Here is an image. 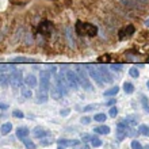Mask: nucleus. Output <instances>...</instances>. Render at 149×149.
Returning <instances> with one entry per match:
<instances>
[{"instance_id": "c03bdc74", "label": "nucleus", "mask_w": 149, "mask_h": 149, "mask_svg": "<svg viewBox=\"0 0 149 149\" xmlns=\"http://www.w3.org/2000/svg\"><path fill=\"white\" fill-rule=\"evenodd\" d=\"M57 149H65V148H64L63 145H58V148H57Z\"/></svg>"}, {"instance_id": "72a5a7b5", "label": "nucleus", "mask_w": 149, "mask_h": 149, "mask_svg": "<svg viewBox=\"0 0 149 149\" xmlns=\"http://www.w3.org/2000/svg\"><path fill=\"white\" fill-rule=\"evenodd\" d=\"M141 102H142V106H144V109H146L148 106V99H146L145 95H141Z\"/></svg>"}, {"instance_id": "6e6552de", "label": "nucleus", "mask_w": 149, "mask_h": 149, "mask_svg": "<svg viewBox=\"0 0 149 149\" xmlns=\"http://www.w3.org/2000/svg\"><path fill=\"white\" fill-rule=\"evenodd\" d=\"M37 99H36V103H45L47 102V99H49V94H47V90L45 88H41L39 87L38 90H37Z\"/></svg>"}, {"instance_id": "2eb2a0df", "label": "nucleus", "mask_w": 149, "mask_h": 149, "mask_svg": "<svg viewBox=\"0 0 149 149\" xmlns=\"http://www.w3.org/2000/svg\"><path fill=\"white\" fill-rule=\"evenodd\" d=\"M11 130H12V125L10 123V122H7V123H3V125H1V127H0V133L3 134V136H7V134H10Z\"/></svg>"}, {"instance_id": "f257e3e1", "label": "nucleus", "mask_w": 149, "mask_h": 149, "mask_svg": "<svg viewBox=\"0 0 149 149\" xmlns=\"http://www.w3.org/2000/svg\"><path fill=\"white\" fill-rule=\"evenodd\" d=\"M76 33L79 36H88V37H95L98 34V27L92 23H84L79 20L76 23Z\"/></svg>"}, {"instance_id": "58836bf2", "label": "nucleus", "mask_w": 149, "mask_h": 149, "mask_svg": "<svg viewBox=\"0 0 149 149\" xmlns=\"http://www.w3.org/2000/svg\"><path fill=\"white\" fill-rule=\"evenodd\" d=\"M90 136L88 134H84V136H81V140H83V142H86V141H90Z\"/></svg>"}, {"instance_id": "a18cd8bd", "label": "nucleus", "mask_w": 149, "mask_h": 149, "mask_svg": "<svg viewBox=\"0 0 149 149\" xmlns=\"http://www.w3.org/2000/svg\"><path fill=\"white\" fill-rule=\"evenodd\" d=\"M146 87H148V90H149V80L146 81Z\"/></svg>"}, {"instance_id": "a878e982", "label": "nucleus", "mask_w": 149, "mask_h": 149, "mask_svg": "<svg viewBox=\"0 0 149 149\" xmlns=\"http://www.w3.org/2000/svg\"><path fill=\"white\" fill-rule=\"evenodd\" d=\"M129 74L132 76V77L137 79L138 76H140V72H138L137 68H134V67H133V68H130V69H129Z\"/></svg>"}, {"instance_id": "f03ea898", "label": "nucleus", "mask_w": 149, "mask_h": 149, "mask_svg": "<svg viewBox=\"0 0 149 149\" xmlns=\"http://www.w3.org/2000/svg\"><path fill=\"white\" fill-rule=\"evenodd\" d=\"M76 73H77V77H79V83L81 84L83 88L86 91H92V84H91V81L88 80V77H87L86 71H84L81 67H79Z\"/></svg>"}, {"instance_id": "aec40b11", "label": "nucleus", "mask_w": 149, "mask_h": 149, "mask_svg": "<svg viewBox=\"0 0 149 149\" xmlns=\"http://www.w3.org/2000/svg\"><path fill=\"white\" fill-rule=\"evenodd\" d=\"M119 92V87H113L110 90H106L104 91V96H114V95H117Z\"/></svg>"}, {"instance_id": "393cba45", "label": "nucleus", "mask_w": 149, "mask_h": 149, "mask_svg": "<svg viewBox=\"0 0 149 149\" xmlns=\"http://www.w3.org/2000/svg\"><path fill=\"white\" fill-rule=\"evenodd\" d=\"M107 115L106 114H96V115H94V121L96 122H104L106 121Z\"/></svg>"}, {"instance_id": "c85d7f7f", "label": "nucleus", "mask_w": 149, "mask_h": 149, "mask_svg": "<svg viewBox=\"0 0 149 149\" xmlns=\"http://www.w3.org/2000/svg\"><path fill=\"white\" fill-rule=\"evenodd\" d=\"M109 114H110V117H113V118H115L118 115V109L115 106H113L110 109V111H109Z\"/></svg>"}, {"instance_id": "4468645a", "label": "nucleus", "mask_w": 149, "mask_h": 149, "mask_svg": "<svg viewBox=\"0 0 149 149\" xmlns=\"http://www.w3.org/2000/svg\"><path fill=\"white\" fill-rule=\"evenodd\" d=\"M27 136H29V127L22 126V127H18V129H16V137L18 138H26Z\"/></svg>"}, {"instance_id": "412c9836", "label": "nucleus", "mask_w": 149, "mask_h": 149, "mask_svg": "<svg viewBox=\"0 0 149 149\" xmlns=\"http://www.w3.org/2000/svg\"><path fill=\"white\" fill-rule=\"evenodd\" d=\"M90 142H91V145L94 146V148H99V146H102V141H100L98 137H95V136H92V137L90 138Z\"/></svg>"}, {"instance_id": "ea45409f", "label": "nucleus", "mask_w": 149, "mask_h": 149, "mask_svg": "<svg viewBox=\"0 0 149 149\" xmlns=\"http://www.w3.org/2000/svg\"><path fill=\"white\" fill-rule=\"evenodd\" d=\"M52 141H49V140H42V145L43 146H47V145H50Z\"/></svg>"}, {"instance_id": "473e14b6", "label": "nucleus", "mask_w": 149, "mask_h": 149, "mask_svg": "<svg viewBox=\"0 0 149 149\" xmlns=\"http://www.w3.org/2000/svg\"><path fill=\"white\" fill-rule=\"evenodd\" d=\"M126 37H127V34H126V29L125 27L121 29V30H119V39H125Z\"/></svg>"}, {"instance_id": "20e7f679", "label": "nucleus", "mask_w": 149, "mask_h": 149, "mask_svg": "<svg viewBox=\"0 0 149 149\" xmlns=\"http://www.w3.org/2000/svg\"><path fill=\"white\" fill-rule=\"evenodd\" d=\"M22 83H23V77H22V72L15 69V71H12V73L10 74V84H11L14 88H18V87L22 86Z\"/></svg>"}, {"instance_id": "f704fd0d", "label": "nucleus", "mask_w": 149, "mask_h": 149, "mask_svg": "<svg viewBox=\"0 0 149 149\" xmlns=\"http://www.w3.org/2000/svg\"><path fill=\"white\" fill-rule=\"evenodd\" d=\"M80 122H81L83 125H88V123L91 122V118L90 117H83L81 119H80Z\"/></svg>"}, {"instance_id": "5701e85b", "label": "nucleus", "mask_w": 149, "mask_h": 149, "mask_svg": "<svg viewBox=\"0 0 149 149\" xmlns=\"http://www.w3.org/2000/svg\"><path fill=\"white\" fill-rule=\"evenodd\" d=\"M22 95H23V98L30 99L33 96V92H31V90H30L29 87H23V88H22Z\"/></svg>"}, {"instance_id": "6ab92c4d", "label": "nucleus", "mask_w": 149, "mask_h": 149, "mask_svg": "<svg viewBox=\"0 0 149 149\" xmlns=\"http://www.w3.org/2000/svg\"><path fill=\"white\" fill-rule=\"evenodd\" d=\"M123 91H125L126 94H133L134 92V86L129 81H125L123 83Z\"/></svg>"}, {"instance_id": "9b49d317", "label": "nucleus", "mask_w": 149, "mask_h": 149, "mask_svg": "<svg viewBox=\"0 0 149 149\" xmlns=\"http://www.w3.org/2000/svg\"><path fill=\"white\" fill-rule=\"evenodd\" d=\"M57 144L63 146H74L79 144V140H67V138H60L57 140Z\"/></svg>"}, {"instance_id": "423d86ee", "label": "nucleus", "mask_w": 149, "mask_h": 149, "mask_svg": "<svg viewBox=\"0 0 149 149\" xmlns=\"http://www.w3.org/2000/svg\"><path fill=\"white\" fill-rule=\"evenodd\" d=\"M39 86L41 88L45 90H50V72H41L39 73Z\"/></svg>"}, {"instance_id": "bb28decb", "label": "nucleus", "mask_w": 149, "mask_h": 149, "mask_svg": "<svg viewBox=\"0 0 149 149\" xmlns=\"http://www.w3.org/2000/svg\"><path fill=\"white\" fill-rule=\"evenodd\" d=\"M99 107V104H96V103H94V104H88V106H86L84 109H83V111H92V110H96Z\"/></svg>"}, {"instance_id": "2f4dec72", "label": "nucleus", "mask_w": 149, "mask_h": 149, "mask_svg": "<svg viewBox=\"0 0 149 149\" xmlns=\"http://www.w3.org/2000/svg\"><path fill=\"white\" fill-rule=\"evenodd\" d=\"M12 115H14L15 118H23L24 117L23 113H22L20 110H14V111H12Z\"/></svg>"}, {"instance_id": "f8f14e48", "label": "nucleus", "mask_w": 149, "mask_h": 149, "mask_svg": "<svg viewBox=\"0 0 149 149\" xmlns=\"http://www.w3.org/2000/svg\"><path fill=\"white\" fill-rule=\"evenodd\" d=\"M33 134H34V137H37V138H43V137H46V136H49V132H46V130L42 129V127H36V129L33 130Z\"/></svg>"}, {"instance_id": "1a4fd4ad", "label": "nucleus", "mask_w": 149, "mask_h": 149, "mask_svg": "<svg viewBox=\"0 0 149 149\" xmlns=\"http://www.w3.org/2000/svg\"><path fill=\"white\" fill-rule=\"evenodd\" d=\"M37 83H38V80H37V77L34 74H27V76L24 77V84H26V87H29V88H36Z\"/></svg>"}, {"instance_id": "c9c22d12", "label": "nucleus", "mask_w": 149, "mask_h": 149, "mask_svg": "<svg viewBox=\"0 0 149 149\" xmlns=\"http://www.w3.org/2000/svg\"><path fill=\"white\" fill-rule=\"evenodd\" d=\"M110 57H109V56H107L106 54V57H99V58H98V61H99V63H109V61H110Z\"/></svg>"}, {"instance_id": "7c9ffc66", "label": "nucleus", "mask_w": 149, "mask_h": 149, "mask_svg": "<svg viewBox=\"0 0 149 149\" xmlns=\"http://www.w3.org/2000/svg\"><path fill=\"white\" fill-rule=\"evenodd\" d=\"M12 61H14V63H29L30 60H29V58H24V57H16V58H14Z\"/></svg>"}, {"instance_id": "a211bd4d", "label": "nucleus", "mask_w": 149, "mask_h": 149, "mask_svg": "<svg viewBox=\"0 0 149 149\" xmlns=\"http://www.w3.org/2000/svg\"><path fill=\"white\" fill-rule=\"evenodd\" d=\"M8 84H10V74L0 73V86L7 87Z\"/></svg>"}, {"instance_id": "a19ab883", "label": "nucleus", "mask_w": 149, "mask_h": 149, "mask_svg": "<svg viewBox=\"0 0 149 149\" xmlns=\"http://www.w3.org/2000/svg\"><path fill=\"white\" fill-rule=\"evenodd\" d=\"M114 103H115V99H110V100H107L106 102V104L107 106H113Z\"/></svg>"}, {"instance_id": "39448f33", "label": "nucleus", "mask_w": 149, "mask_h": 149, "mask_svg": "<svg viewBox=\"0 0 149 149\" xmlns=\"http://www.w3.org/2000/svg\"><path fill=\"white\" fill-rule=\"evenodd\" d=\"M88 73H90L91 79H94V81L96 83V84H99V86H103V84H104V81H103V79H102V74H100V71H99V68L90 65V67H88Z\"/></svg>"}, {"instance_id": "b1692460", "label": "nucleus", "mask_w": 149, "mask_h": 149, "mask_svg": "<svg viewBox=\"0 0 149 149\" xmlns=\"http://www.w3.org/2000/svg\"><path fill=\"white\" fill-rule=\"evenodd\" d=\"M22 140H23V144L27 149H34L36 148V144H34L31 140H27V138H22Z\"/></svg>"}, {"instance_id": "7ed1b4c3", "label": "nucleus", "mask_w": 149, "mask_h": 149, "mask_svg": "<svg viewBox=\"0 0 149 149\" xmlns=\"http://www.w3.org/2000/svg\"><path fill=\"white\" fill-rule=\"evenodd\" d=\"M65 80H67V84H68L69 88L77 90L79 77H77V73H76L74 71H67V73H65Z\"/></svg>"}, {"instance_id": "37998d69", "label": "nucleus", "mask_w": 149, "mask_h": 149, "mask_svg": "<svg viewBox=\"0 0 149 149\" xmlns=\"http://www.w3.org/2000/svg\"><path fill=\"white\" fill-rule=\"evenodd\" d=\"M145 24H146V26H148V27H149V18H148V19H146V22H145Z\"/></svg>"}, {"instance_id": "c756f323", "label": "nucleus", "mask_w": 149, "mask_h": 149, "mask_svg": "<svg viewBox=\"0 0 149 149\" xmlns=\"http://www.w3.org/2000/svg\"><path fill=\"white\" fill-rule=\"evenodd\" d=\"M126 34H127V37H130L132 34H134V27L132 26V24H129V26H126Z\"/></svg>"}, {"instance_id": "cd10ccee", "label": "nucleus", "mask_w": 149, "mask_h": 149, "mask_svg": "<svg viewBox=\"0 0 149 149\" xmlns=\"http://www.w3.org/2000/svg\"><path fill=\"white\" fill-rule=\"evenodd\" d=\"M132 149H142V145H141V142H138L137 140H133L132 141Z\"/></svg>"}, {"instance_id": "4be33fe9", "label": "nucleus", "mask_w": 149, "mask_h": 149, "mask_svg": "<svg viewBox=\"0 0 149 149\" xmlns=\"http://www.w3.org/2000/svg\"><path fill=\"white\" fill-rule=\"evenodd\" d=\"M138 132H140L142 136L149 137V126L148 125H140V127H138Z\"/></svg>"}, {"instance_id": "e433bc0d", "label": "nucleus", "mask_w": 149, "mask_h": 149, "mask_svg": "<svg viewBox=\"0 0 149 149\" xmlns=\"http://www.w3.org/2000/svg\"><path fill=\"white\" fill-rule=\"evenodd\" d=\"M69 113H71V110H68V109H64V110L60 111V114H61V115H64V117H65V115H68Z\"/></svg>"}, {"instance_id": "79ce46f5", "label": "nucleus", "mask_w": 149, "mask_h": 149, "mask_svg": "<svg viewBox=\"0 0 149 149\" xmlns=\"http://www.w3.org/2000/svg\"><path fill=\"white\" fill-rule=\"evenodd\" d=\"M80 149H91V148H90V146H88V145H86V144H84V145H83Z\"/></svg>"}, {"instance_id": "dca6fc26", "label": "nucleus", "mask_w": 149, "mask_h": 149, "mask_svg": "<svg viewBox=\"0 0 149 149\" xmlns=\"http://www.w3.org/2000/svg\"><path fill=\"white\" fill-rule=\"evenodd\" d=\"M122 121L125 122L126 125H136V123L138 122V118L136 117V115H127V117L123 118Z\"/></svg>"}, {"instance_id": "9d476101", "label": "nucleus", "mask_w": 149, "mask_h": 149, "mask_svg": "<svg viewBox=\"0 0 149 149\" xmlns=\"http://www.w3.org/2000/svg\"><path fill=\"white\" fill-rule=\"evenodd\" d=\"M99 71H100V74H102V79L104 83H113V76H111V73L109 72V69H107L106 67H100L99 68Z\"/></svg>"}, {"instance_id": "0eeeda50", "label": "nucleus", "mask_w": 149, "mask_h": 149, "mask_svg": "<svg viewBox=\"0 0 149 149\" xmlns=\"http://www.w3.org/2000/svg\"><path fill=\"white\" fill-rule=\"evenodd\" d=\"M38 31L41 33L42 36H49V34L53 31V24H52L49 20H45V22H42V23L39 24Z\"/></svg>"}, {"instance_id": "4c0bfd02", "label": "nucleus", "mask_w": 149, "mask_h": 149, "mask_svg": "<svg viewBox=\"0 0 149 149\" xmlns=\"http://www.w3.org/2000/svg\"><path fill=\"white\" fill-rule=\"evenodd\" d=\"M7 109H8L7 103H1V102H0V110H7Z\"/></svg>"}, {"instance_id": "49530a36", "label": "nucleus", "mask_w": 149, "mask_h": 149, "mask_svg": "<svg viewBox=\"0 0 149 149\" xmlns=\"http://www.w3.org/2000/svg\"><path fill=\"white\" fill-rule=\"evenodd\" d=\"M145 149H149V145H146V148Z\"/></svg>"}, {"instance_id": "ddd939ff", "label": "nucleus", "mask_w": 149, "mask_h": 149, "mask_svg": "<svg viewBox=\"0 0 149 149\" xmlns=\"http://www.w3.org/2000/svg\"><path fill=\"white\" fill-rule=\"evenodd\" d=\"M50 96L56 100H60V99L63 98V92L57 88V87H50Z\"/></svg>"}, {"instance_id": "f3484780", "label": "nucleus", "mask_w": 149, "mask_h": 149, "mask_svg": "<svg viewBox=\"0 0 149 149\" xmlns=\"http://www.w3.org/2000/svg\"><path fill=\"white\" fill-rule=\"evenodd\" d=\"M94 132H95V133H98V134H109V133H110V127H109V126L102 125V126L95 127Z\"/></svg>"}]
</instances>
